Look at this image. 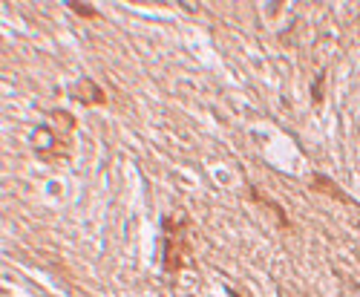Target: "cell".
Here are the masks:
<instances>
[{"mask_svg":"<svg viewBox=\"0 0 360 297\" xmlns=\"http://www.w3.org/2000/svg\"><path fill=\"white\" fill-rule=\"evenodd\" d=\"M70 9H72V12H78V15H84V17H95V15H98L95 9H90V6H81V3H72Z\"/></svg>","mask_w":360,"mask_h":297,"instance_id":"cell-3","label":"cell"},{"mask_svg":"<svg viewBox=\"0 0 360 297\" xmlns=\"http://www.w3.org/2000/svg\"><path fill=\"white\" fill-rule=\"evenodd\" d=\"M72 98H78V101H84V104H104V93H101V87L95 81H90V78H81L75 87H72Z\"/></svg>","mask_w":360,"mask_h":297,"instance_id":"cell-2","label":"cell"},{"mask_svg":"<svg viewBox=\"0 0 360 297\" xmlns=\"http://www.w3.org/2000/svg\"><path fill=\"white\" fill-rule=\"evenodd\" d=\"M167 228V245H164V268L167 271H176L185 260V240H182V228H173V220L164 222Z\"/></svg>","mask_w":360,"mask_h":297,"instance_id":"cell-1","label":"cell"}]
</instances>
